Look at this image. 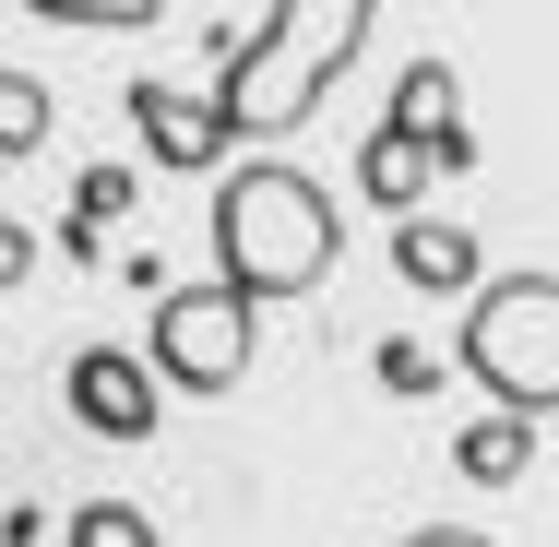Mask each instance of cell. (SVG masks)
<instances>
[{
    "mask_svg": "<svg viewBox=\"0 0 559 547\" xmlns=\"http://www.w3.org/2000/svg\"><path fill=\"white\" fill-rule=\"evenodd\" d=\"M369 24H381V0H274L250 36H226V72H215L226 143H286V131L357 72Z\"/></svg>",
    "mask_w": 559,
    "mask_h": 547,
    "instance_id": "1",
    "label": "cell"
},
{
    "mask_svg": "<svg viewBox=\"0 0 559 547\" xmlns=\"http://www.w3.org/2000/svg\"><path fill=\"white\" fill-rule=\"evenodd\" d=\"M203 238H215V274L250 298V310L310 298V286L345 262V215H334V191H322L310 167H286V155H262V167L215 179V215H203Z\"/></svg>",
    "mask_w": 559,
    "mask_h": 547,
    "instance_id": "2",
    "label": "cell"
},
{
    "mask_svg": "<svg viewBox=\"0 0 559 547\" xmlns=\"http://www.w3.org/2000/svg\"><path fill=\"white\" fill-rule=\"evenodd\" d=\"M452 369H464L488 405L548 417L559 405V274H476V286H464V345H452Z\"/></svg>",
    "mask_w": 559,
    "mask_h": 547,
    "instance_id": "3",
    "label": "cell"
},
{
    "mask_svg": "<svg viewBox=\"0 0 559 547\" xmlns=\"http://www.w3.org/2000/svg\"><path fill=\"white\" fill-rule=\"evenodd\" d=\"M250 345H262V310H250L226 274H215V286H155V322H143V369H155L167 393H238Z\"/></svg>",
    "mask_w": 559,
    "mask_h": 547,
    "instance_id": "4",
    "label": "cell"
},
{
    "mask_svg": "<svg viewBox=\"0 0 559 547\" xmlns=\"http://www.w3.org/2000/svg\"><path fill=\"white\" fill-rule=\"evenodd\" d=\"M155 393H167V381H155L131 345H84V357L60 369V405H72L96 440H155V417H167Z\"/></svg>",
    "mask_w": 559,
    "mask_h": 547,
    "instance_id": "5",
    "label": "cell"
},
{
    "mask_svg": "<svg viewBox=\"0 0 559 547\" xmlns=\"http://www.w3.org/2000/svg\"><path fill=\"white\" fill-rule=\"evenodd\" d=\"M131 119H143V167H167V179H215V167H226V119H215V96L131 84Z\"/></svg>",
    "mask_w": 559,
    "mask_h": 547,
    "instance_id": "6",
    "label": "cell"
},
{
    "mask_svg": "<svg viewBox=\"0 0 559 547\" xmlns=\"http://www.w3.org/2000/svg\"><path fill=\"white\" fill-rule=\"evenodd\" d=\"M393 274L417 286V298H464L488 262H476V226L464 215H429V203H405L393 215Z\"/></svg>",
    "mask_w": 559,
    "mask_h": 547,
    "instance_id": "7",
    "label": "cell"
},
{
    "mask_svg": "<svg viewBox=\"0 0 559 547\" xmlns=\"http://www.w3.org/2000/svg\"><path fill=\"white\" fill-rule=\"evenodd\" d=\"M524 464H536V417H524V405H488V417L452 429V476H464V488H512Z\"/></svg>",
    "mask_w": 559,
    "mask_h": 547,
    "instance_id": "8",
    "label": "cell"
},
{
    "mask_svg": "<svg viewBox=\"0 0 559 547\" xmlns=\"http://www.w3.org/2000/svg\"><path fill=\"white\" fill-rule=\"evenodd\" d=\"M429 179H441V167H429V143H417L405 119H381V131L357 143V191H369L381 215H405V203H429Z\"/></svg>",
    "mask_w": 559,
    "mask_h": 547,
    "instance_id": "9",
    "label": "cell"
},
{
    "mask_svg": "<svg viewBox=\"0 0 559 547\" xmlns=\"http://www.w3.org/2000/svg\"><path fill=\"white\" fill-rule=\"evenodd\" d=\"M393 119H405L417 143H441V131H464V72H452V60H417V72L393 84Z\"/></svg>",
    "mask_w": 559,
    "mask_h": 547,
    "instance_id": "10",
    "label": "cell"
},
{
    "mask_svg": "<svg viewBox=\"0 0 559 547\" xmlns=\"http://www.w3.org/2000/svg\"><path fill=\"white\" fill-rule=\"evenodd\" d=\"M48 119H60V96L36 72H0V167L12 155H48Z\"/></svg>",
    "mask_w": 559,
    "mask_h": 547,
    "instance_id": "11",
    "label": "cell"
},
{
    "mask_svg": "<svg viewBox=\"0 0 559 547\" xmlns=\"http://www.w3.org/2000/svg\"><path fill=\"white\" fill-rule=\"evenodd\" d=\"M72 547H167V536H155L131 500H84V512H72Z\"/></svg>",
    "mask_w": 559,
    "mask_h": 547,
    "instance_id": "12",
    "label": "cell"
},
{
    "mask_svg": "<svg viewBox=\"0 0 559 547\" xmlns=\"http://www.w3.org/2000/svg\"><path fill=\"white\" fill-rule=\"evenodd\" d=\"M441 381H452V369L429 357V345H417V333H393V345H381V393H405V405H429Z\"/></svg>",
    "mask_w": 559,
    "mask_h": 547,
    "instance_id": "13",
    "label": "cell"
},
{
    "mask_svg": "<svg viewBox=\"0 0 559 547\" xmlns=\"http://www.w3.org/2000/svg\"><path fill=\"white\" fill-rule=\"evenodd\" d=\"M36 24H96V36H119V24H155L167 0H24Z\"/></svg>",
    "mask_w": 559,
    "mask_h": 547,
    "instance_id": "14",
    "label": "cell"
},
{
    "mask_svg": "<svg viewBox=\"0 0 559 547\" xmlns=\"http://www.w3.org/2000/svg\"><path fill=\"white\" fill-rule=\"evenodd\" d=\"M131 203H143V167H84V191H72V215H84V226H119Z\"/></svg>",
    "mask_w": 559,
    "mask_h": 547,
    "instance_id": "15",
    "label": "cell"
},
{
    "mask_svg": "<svg viewBox=\"0 0 559 547\" xmlns=\"http://www.w3.org/2000/svg\"><path fill=\"white\" fill-rule=\"evenodd\" d=\"M24 274H36V226H12V215H0V298H12Z\"/></svg>",
    "mask_w": 559,
    "mask_h": 547,
    "instance_id": "16",
    "label": "cell"
},
{
    "mask_svg": "<svg viewBox=\"0 0 559 547\" xmlns=\"http://www.w3.org/2000/svg\"><path fill=\"white\" fill-rule=\"evenodd\" d=\"M405 547H488L476 524H429V536H405Z\"/></svg>",
    "mask_w": 559,
    "mask_h": 547,
    "instance_id": "17",
    "label": "cell"
}]
</instances>
